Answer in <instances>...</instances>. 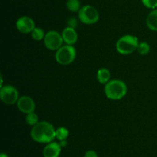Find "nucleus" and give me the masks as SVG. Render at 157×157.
I'll list each match as a JSON object with an SVG mask.
<instances>
[{"label": "nucleus", "instance_id": "nucleus-1", "mask_svg": "<svg viewBox=\"0 0 157 157\" xmlns=\"http://www.w3.org/2000/svg\"><path fill=\"white\" fill-rule=\"evenodd\" d=\"M55 130L53 125L47 121H41L32 126L31 137L39 143H50L55 139Z\"/></svg>", "mask_w": 157, "mask_h": 157}, {"label": "nucleus", "instance_id": "nucleus-2", "mask_svg": "<svg viewBox=\"0 0 157 157\" xmlns=\"http://www.w3.org/2000/svg\"><path fill=\"white\" fill-rule=\"evenodd\" d=\"M127 92V86L124 81L111 79L104 86L106 96L111 100H119L124 98Z\"/></svg>", "mask_w": 157, "mask_h": 157}, {"label": "nucleus", "instance_id": "nucleus-3", "mask_svg": "<svg viewBox=\"0 0 157 157\" xmlns=\"http://www.w3.org/2000/svg\"><path fill=\"white\" fill-rule=\"evenodd\" d=\"M139 39L133 35H125L121 37L116 43L117 51L121 55H130L137 49Z\"/></svg>", "mask_w": 157, "mask_h": 157}, {"label": "nucleus", "instance_id": "nucleus-4", "mask_svg": "<svg viewBox=\"0 0 157 157\" xmlns=\"http://www.w3.org/2000/svg\"><path fill=\"white\" fill-rule=\"evenodd\" d=\"M76 49L73 46L64 45L55 52V60L62 66H67L73 62L76 58Z\"/></svg>", "mask_w": 157, "mask_h": 157}, {"label": "nucleus", "instance_id": "nucleus-5", "mask_svg": "<svg viewBox=\"0 0 157 157\" xmlns=\"http://www.w3.org/2000/svg\"><path fill=\"white\" fill-rule=\"evenodd\" d=\"M99 12L96 8L90 5L82 6L78 12V18L86 25H93L99 20Z\"/></svg>", "mask_w": 157, "mask_h": 157}, {"label": "nucleus", "instance_id": "nucleus-6", "mask_svg": "<svg viewBox=\"0 0 157 157\" xmlns=\"http://www.w3.org/2000/svg\"><path fill=\"white\" fill-rule=\"evenodd\" d=\"M0 99L6 105L16 104L19 99V93L13 86L6 85L2 86L0 89Z\"/></svg>", "mask_w": 157, "mask_h": 157}, {"label": "nucleus", "instance_id": "nucleus-7", "mask_svg": "<svg viewBox=\"0 0 157 157\" xmlns=\"http://www.w3.org/2000/svg\"><path fill=\"white\" fill-rule=\"evenodd\" d=\"M44 44L48 49L52 51H57L63 46L62 35L57 31H49L45 34L44 38Z\"/></svg>", "mask_w": 157, "mask_h": 157}, {"label": "nucleus", "instance_id": "nucleus-8", "mask_svg": "<svg viewBox=\"0 0 157 157\" xmlns=\"http://www.w3.org/2000/svg\"><path fill=\"white\" fill-rule=\"evenodd\" d=\"M15 26L18 32L23 34L31 33L35 28L34 20L31 17L25 15L18 18L15 23Z\"/></svg>", "mask_w": 157, "mask_h": 157}, {"label": "nucleus", "instance_id": "nucleus-9", "mask_svg": "<svg viewBox=\"0 0 157 157\" xmlns=\"http://www.w3.org/2000/svg\"><path fill=\"white\" fill-rule=\"evenodd\" d=\"M16 105L18 110L25 114L35 112V103L32 98H31L29 95H22L19 97Z\"/></svg>", "mask_w": 157, "mask_h": 157}, {"label": "nucleus", "instance_id": "nucleus-10", "mask_svg": "<svg viewBox=\"0 0 157 157\" xmlns=\"http://www.w3.org/2000/svg\"><path fill=\"white\" fill-rule=\"evenodd\" d=\"M61 151V146L59 143L52 142L48 143L43 149V156L44 157H59Z\"/></svg>", "mask_w": 157, "mask_h": 157}, {"label": "nucleus", "instance_id": "nucleus-11", "mask_svg": "<svg viewBox=\"0 0 157 157\" xmlns=\"http://www.w3.org/2000/svg\"><path fill=\"white\" fill-rule=\"evenodd\" d=\"M61 35H62L64 42H65L66 45L73 46L78 41V33H77L75 29H73V28L68 27V26L64 28L62 31Z\"/></svg>", "mask_w": 157, "mask_h": 157}, {"label": "nucleus", "instance_id": "nucleus-12", "mask_svg": "<svg viewBox=\"0 0 157 157\" xmlns=\"http://www.w3.org/2000/svg\"><path fill=\"white\" fill-rule=\"evenodd\" d=\"M111 78V73L110 70L106 68H101L98 69L97 72V79L101 84L106 85L108 82H110Z\"/></svg>", "mask_w": 157, "mask_h": 157}, {"label": "nucleus", "instance_id": "nucleus-13", "mask_svg": "<svg viewBox=\"0 0 157 157\" xmlns=\"http://www.w3.org/2000/svg\"><path fill=\"white\" fill-rule=\"evenodd\" d=\"M146 23L150 30L157 32V9H153L148 14L146 18Z\"/></svg>", "mask_w": 157, "mask_h": 157}, {"label": "nucleus", "instance_id": "nucleus-14", "mask_svg": "<svg viewBox=\"0 0 157 157\" xmlns=\"http://www.w3.org/2000/svg\"><path fill=\"white\" fill-rule=\"evenodd\" d=\"M69 135V131L65 127H58L55 130V139L59 141L66 140Z\"/></svg>", "mask_w": 157, "mask_h": 157}, {"label": "nucleus", "instance_id": "nucleus-15", "mask_svg": "<svg viewBox=\"0 0 157 157\" xmlns=\"http://www.w3.org/2000/svg\"><path fill=\"white\" fill-rule=\"evenodd\" d=\"M66 6L69 11L72 12H79L81 9V2L80 0H67L66 2Z\"/></svg>", "mask_w": 157, "mask_h": 157}, {"label": "nucleus", "instance_id": "nucleus-16", "mask_svg": "<svg viewBox=\"0 0 157 157\" xmlns=\"http://www.w3.org/2000/svg\"><path fill=\"white\" fill-rule=\"evenodd\" d=\"M44 30L40 27H35L33 29L32 32H31V35H32V38L35 41H41L44 40V36H45Z\"/></svg>", "mask_w": 157, "mask_h": 157}, {"label": "nucleus", "instance_id": "nucleus-17", "mask_svg": "<svg viewBox=\"0 0 157 157\" xmlns=\"http://www.w3.org/2000/svg\"><path fill=\"white\" fill-rule=\"evenodd\" d=\"M25 121L26 123H27V124L31 126H35L37 123H39V121H38V115H37L35 112H32L29 114H26Z\"/></svg>", "mask_w": 157, "mask_h": 157}, {"label": "nucleus", "instance_id": "nucleus-18", "mask_svg": "<svg viewBox=\"0 0 157 157\" xmlns=\"http://www.w3.org/2000/svg\"><path fill=\"white\" fill-rule=\"evenodd\" d=\"M136 51L138 52V53L142 55H146L150 52V46L146 42H140L138 45V47Z\"/></svg>", "mask_w": 157, "mask_h": 157}, {"label": "nucleus", "instance_id": "nucleus-19", "mask_svg": "<svg viewBox=\"0 0 157 157\" xmlns=\"http://www.w3.org/2000/svg\"><path fill=\"white\" fill-rule=\"evenodd\" d=\"M142 3L148 9H156L157 8V0H141Z\"/></svg>", "mask_w": 157, "mask_h": 157}, {"label": "nucleus", "instance_id": "nucleus-20", "mask_svg": "<svg viewBox=\"0 0 157 157\" xmlns=\"http://www.w3.org/2000/svg\"><path fill=\"white\" fill-rule=\"evenodd\" d=\"M67 25L68 27L75 29L77 27V26H78V20L75 18H74V17H72V18H70L67 20Z\"/></svg>", "mask_w": 157, "mask_h": 157}, {"label": "nucleus", "instance_id": "nucleus-21", "mask_svg": "<svg viewBox=\"0 0 157 157\" xmlns=\"http://www.w3.org/2000/svg\"><path fill=\"white\" fill-rule=\"evenodd\" d=\"M84 157H98V153H97L94 150L90 149V150H87V152H85Z\"/></svg>", "mask_w": 157, "mask_h": 157}, {"label": "nucleus", "instance_id": "nucleus-22", "mask_svg": "<svg viewBox=\"0 0 157 157\" xmlns=\"http://www.w3.org/2000/svg\"><path fill=\"white\" fill-rule=\"evenodd\" d=\"M59 144H60V146H61V148L65 147V146H67V139H66V140H61V141L59 142Z\"/></svg>", "mask_w": 157, "mask_h": 157}, {"label": "nucleus", "instance_id": "nucleus-23", "mask_svg": "<svg viewBox=\"0 0 157 157\" xmlns=\"http://www.w3.org/2000/svg\"><path fill=\"white\" fill-rule=\"evenodd\" d=\"M0 157H9L7 155V154L4 153V152H2L1 154H0Z\"/></svg>", "mask_w": 157, "mask_h": 157}]
</instances>
